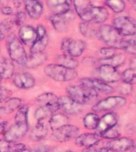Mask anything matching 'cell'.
<instances>
[{"label":"cell","mask_w":136,"mask_h":152,"mask_svg":"<svg viewBox=\"0 0 136 152\" xmlns=\"http://www.w3.org/2000/svg\"><path fill=\"white\" fill-rule=\"evenodd\" d=\"M7 47L10 59L21 66H26L28 56L23 44L14 33H10L7 37Z\"/></svg>","instance_id":"6da1fadb"},{"label":"cell","mask_w":136,"mask_h":152,"mask_svg":"<svg viewBox=\"0 0 136 152\" xmlns=\"http://www.w3.org/2000/svg\"><path fill=\"white\" fill-rule=\"evenodd\" d=\"M68 96L81 104H87L95 102L99 97V94L92 88L84 85H69L66 87Z\"/></svg>","instance_id":"7a4b0ae2"},{"label":"cell","mask_w":136,"mask_h":152,"mask_svg":"<svg viewBox=\"0 0 136 152\" xmlns=\"http://www.w3.org/2000/svg\"><path fill=\"white\" fill-rule=\"evenodd\" d=\"M45 74L57 82H69L77 77V72L75 69L67 68L57 64H48L44 69Z\"/></svg>","instance_id":"3957f363"},{"label":"cell","mask_w":136,"mask_h":152,"mask_svg":"<svg viewBox=\"0 0 136 152\" xmlns=\"http://www.w3.org/2000/svg\"><path fill=\"white\" fill-rule=\"evenodd\" d=\"M97 37L108 47L114 48L115 49H118L120 43L123 40V36L115 28V26L110 25H102L99 26Z\"/></svg>","instance_id":"277c9868"},{"label":"cell","mask_w":136,"mask_h":152,"mask_svg":"<svg viewBox=\"0 0 136 152\" xmlns=\"http://www.w3.org/2000/svg\"><path fill=\"white\" fill-rule=\"evenodd\" d=\"M86 48V43L83 40L72 39L70 37L64 38L61 41V49L64 54H67L71 56H81Z\"/></svg>","instance_id":"5b68a950"},{"label":"cell","mask_w":136,"mask_h":152,"mask_svg":"<svg viewBox=\"0 0 136 152\" xmlns=\"http://www.w3.org/2000/svg\"><path fill=\"white\" fill-rule=\"evenodd\" d=\"M126 99L123 96H110L104 99L99 101L92 107V110L96 113L107 111L125 105Z\"/></svg>","instance_id":"8992f818"},{"label":"cell","mask_w":136,"mask_h":152,"mask_svg":"<svg viewBox=\"0 0 136 152\" xmlns=\"http://www.w3.org/2000/svg\"><path fill=\"white\" fill-rule=\"evenodd\" d=\"M114 26L122 36L136 35V21L130 17L116 18L114 21Z\"/></svg>","instance_id":"52a82bcc"},{"label":"cell","mask_w":136,"mask_h":152,"mask_svg":"<svg viewBox=\"0 0 136 152\" xmlns=\"http://www.w3.org/2000/svg\"><path fill=\"white\" fill-rule=\"evenodd\" d=\"M80 129L76 126L72 124H66L57 130L52 131V138L56 141L60 142H64L69 141L73 138L78 136Z\"/></svg>","instance_id":"ba28073f"},{"label":"cell","mask_w":136,"mask_h":152,"mask_svg":"<svg viewBox=\"0 0 136 152\" xmlns=\"http://www.w3.org/2000/svg\"><path fill=\"white\" fill-rule=\"evenodd\" d=\"M80 84L92 88L98 94H112L114 92V89L108 84L101 79L95 78H83L80 80Z\"/></svg>","instance_id":"9c48e42d"},{"label":"cell","mask_w":136,"mask_h":152,"mask_svg":"<svg viewBox=\"0 0 136 152\" xmlns=\"http://www.w3.org/2000/svg\"><path fill=\"white\" fill-rule=\"evenodd\" d=\"M29 129V124L14 123L4 134V140L9 142H17L23 139Z\"/></svg>","instance_id":"30bf717a"},{"label":"cell","mask_w":136,"mask_h":152,"mask_svg":"<svg viewBox=\"0 0 136 152\" xmlns=\"http://www.w3.org/2000/svg\"><path fill=\"white\" fill-rule=\"evenodd\" d=\"M60 109H61L65 114L76 115L81 113L83 110V105L74 101L69 96H61L58 98Z\"/></svg>","instance_id":"8fae6325"},{"label":"cell","mask_w":136,"mask_h":152,"mask_svg":"<svg viewBox=\"0 0 136 152\" xmlns=\"http://www.w3.org/2000/svg\"><path fill=\"white\" fill-rule=\"evenodd\" d=\"M37 31V40L33 45L30 47V53H38V52H42L47 47L49 38L46 28L42 25H38L36 28Z\"/></svg>","instance_id":"7c38bea8"},{"label":"cell","mask_w":136,"mask_h":152,"mask_svg":"<svg viewBox=\"0 0 136 152\" xmlns=\"http://www.w3.org/2000/svg\"><path fill=\"white\" fill-rule=\"evenodd\" d=\"M98 73L100 79L107 83H115L121 78L120 74L117 69L107 64H100Z\"/></svg>","instance_id":"4fadbf2b"},{"label":"cell","mask_w":136,"mask_h":152,"mask_svg":"<svg viewBox=\"0 0 136 152\" xmlns=\"http://www.w3.org/2000/svg\"><path fill=\"white\" fill-rule=\"evenodd\" d=\"M47 6L52 14L63 15L71 10L72 0H46Z\"/></svg>","instance_id":"5bb4252c"},{"label":"cell","mask_w":136,"mask_h":152,"mask_svg":"<svg viewBox=\"0 0 136 152\" xmlns=\"http://www.w3.org/2000/svg\"><path fill=\"white\" fill-rule=\"evenodd\" d=\"M13 82L16 87L21 90H29L33 88L36 84V80L30 73L22 72L18 73L14 76Z\"/></svg>","instance_id":"9a60e30c"},{"label":"cell","mask_w":136,"mask_h":152,"mask_svg":"<svg viewBox=\"0 0 136 152\" xmlns=\"http://www.w3.org/2000/svg\"><path fill=\"white\" fill-rule=\"evenodd\" d=\"M134 145L135 143H134L133 140H131L130 138L119 137L107 142L106 147H109L110 149H112L114 152H125L128 151Z\"/></svg>","instance_id":"2e32d148"},{"label":"cell","mask_w":136,"mask_h":152,"mask_svg":"<svg viewBox=\"0 0 136 152\" xmlns=\"http://www.w3.org/2000/svg\"><path fill=\"white\" fill-rule=\"evenodd\" d=\"M118 116L115 113H107L100 119V122L96 128V133L102 135L111 128H114L118 124Z\"/></svg>","instance_id":"e0dca14e"},{"label":"cell","mask_w":136,"mask_h":152,"mask_svg":"<svg viewBox=\"0 0 136 152\" xmlns=\"http://www.w3.org/2000/svg\"><path fill=\"white\" fill-rule=\"evenodd\" d=\"M37 31L32 26H22L18 31V38L26 46H32L37 40Z\"/></svg>","instance_id":"ac0fdd59"},{"label":"cell","mask_w":136,"mask_h":152,"mask_svg":"<svg viewBox=\"0 0 136 152\" xmlns=\"http://www.w3.org/2000/svg\"><path fill=\"white\" fill-rule=\"evenodd\" d=\"M25 9L30 18L38 20L42 15L44 7L41 0H25Z\"/></svg>","instance_id":"d6986e66"},{"label":"cell","mask_w":136,"mask_h":152,"mask_svg":"<svg viewBox=\"0 0 136 152\" xmlns=\"http://www.w3.org/2000/svg\"><path fill=\"white\" fill-rule=\"evenodd\" d=\"M103 138L98 133H84L76 138L75 143L78 147H91L97 144Z\"/></svg>","instance_id":"ffe728a7"},{"label":"cell","mask_w":136,"mask_h":152,"mask_svg":"<svg viewBox=\"0 0 136 152\" xmlns=\"http://www.w3.org/2000/svg\"><path fill=\"white\" fill-rule=\"evenodd\" d=\"M73 6L76 14L83 21H88L89 13L92 7L90 0H73Z\"/></svg>","instance_id":"44dd1931"},{"label":"cell","mask_w":136,"mask_h":152,"mask_svg":"<svg viewBox=\"0 0 136 152\" xmlns=\"http://www.w3.org/2000/svg\"><path fill=\"white\" fill-rule=\"evenodd\" d=\"M108 16L109 14L105 7L92 6L89 13L88 21H91L95 24H101L108 18Z\"/></svg>","instance_id":"7402d4cb"},{"label":"cell","mask_w":136,"mask_h":152,"mask_svg":"<svg viewBox=\"0 0 136 152\" xmlns=\"http://www.w3.org/2000/svg\"><path fill=\"white\" fill-rule=\"evenodd\" d=\"M69 12L68 14L63 15L52 14L50 18V22L52 23L53 28L59 33H64L67 29V25L70 18L69 17Z\"/></svg>","instance_id":"603a6c76"},{"label":"cell","mask_w":136,"mask_h":152,"mask_svg":"<svg viewBox=\"0 0 136 152\" xmlns=\"http://www.w3.org/2000/svg\"><path fill=\"white\" fill-rule=\"evenodd\" d=\"M60 109L59 103L51 104V105H41L36 109L34 113V118L38 121H43L46 117L54 113Z\"/></svg>","instance_id":"cb8c5ba5"},{"label":"cell","mask_w":136,"mask_h":152,"mask_svg":"<svg viewBox=\"0 0 136 152\" xmlns=\"http://www.w3.org/2000/svg\"><path fill=\"white\" fill-rule=\"evenodd\" d=\"M0 72L2 78L8 79L11 78L14 72V66L11 59L0 56Z\"/></svg>","instance_id":"d4e9b609"},{"label":"cell","mask_w":136,"mask_h":152,"mask_svg":"<svg viewBox=\"0 0 136 152\" xmlns=\"http://www.w3.org/2000/svg\"><path fill=\"white\" fill-rule=\"evenodd\" d=\"M48 134V128L43 121H38L31 130L30 138L33 141L38 142L44 140Z\"/></svg>","instance_id":"484cf974"},{"label":"cell","mask_w":136,"mask_h":152,"mask_svg":"<svg viewBox=\"0 0 136 152\" xmlns=\"http://www.w3.org/2000/svg\"><path fill=\"white\" fill-rule=\"evenodd\" d=\"M95 25L96 24L91 21H82L79 26L81 34L87 38H93L97 37L99 27H97Z\"/></svg>","instance_id":"4316f807"},{"label":"cell","mask_w":136,"mask_h":152,"mask_svg":"<svg viewBox=\"0 0 136 152\" xmlns=\"http://www.w3.org/2000/svg\"><path fill=\"white\" fill-rule=\"evenodd\" d=\"M47 59V55L45 52H38V53H33L28 56V60L26 63V66L29 68H34L42 65Z\"/></svg>","instance_id":"83f0119b"},{"label":"cell","mask_w":136,"mask_h":152,"mask_svg":"<svg viewBox=\"0 0 136 152\" xmlns=\"http://www.w3.org/2000/svg\"><path fill=\"white\" fill-rule=\"evenodd\" d=\"M50 126L52 131H55L58 128L69 124V117L63 113L53 114L50 119Z\"/></svg>","instance_id":"f1b7e54d"},{"label":"cell","mask_w":136,"mask_h":152,"mask_svg":"<svg viewBox=\"0 0 136 152\" xmlns=\"http://www.w3.org/2000/svg\"><path fill=\"white\" fill-rule=\"evenodd\" d=\"M56 62L57 64L65 66L67 68L76 69L79 66V62L74 57L64 53L56 57Z\"/></svg>","instance_id":"f546056e"},{"label":"cell","mask_w":136,"mask_h":152,"mask_svg":"<svg viewBox=\"0 0 136 152\" xmlns=\"http://www.w3.org/2000/svg\"><path fill=\"white\" fill-rule=\"evenodd\" d=\"M126 61V56L122 53H116L113 56L107 58V59H100L99 63L100 64H107L117 68L119 66H122Z\"/></svg>","instance_id":"4dcf8cb0"},{"label":"cell","mask_w":136,"mask_h":152,"mask_svg":"<svg viewBox=\"0 0 136 152\" xmlns=\"http://www.w3.org/2000/svg\"><path fill=\"white\" fill-rule=\"evenodd\" d=\"M100 117L95 113H88L83 119V124L84 128L88 130H95L100 122Z\"/></svg>","instance_id":"1f68e13d"},{"label":"cell","mask_w":136,"mask_h":152,"mask_svg":"<svg viewBox=\"0 0 136 152\" xmlns=\"http://www.w3.org/2000/svg\"><path fill=\"white\" fill-rule=\"evenodd\" d=\"M58 98L59 97L52 93H45L39 95L36 98V101L41 105H51L58 103Z\"/></svg>","instance_id":"d6a6232c"},{"label":"cell","mask_w":136,"mask_h":152,"mask_svg":"<svg viewBox=\"0 0 136 152\" xmlns=\"http://www.w3.org/2000/svg\"><path fill=\"white\" fill-rule=\"evenodd\" d=\"M22 100L18 97H10L5 101L4 109L7 114L11 113L14 110L18 109L21 106Z\"/></svg>","instance_id":"836d02e7"},{"label":"cell","mask_w":136,"mask_h":152,"mask_svg":"<svg viewBox=\"0 0 136 152\" xmlns=\"http://www.w3.org/2000/svg\"><path fill=\"white\" fill-rule=\"evenodd\" d=\"M28 105H21L18 110L14 116V123L28 124Z\"/></svg>","instance_id":"e575fe53"},{"label":"cell","mask_w":136,"mask_h":152,"mask_svg":"<svg viewBox=\"0 0 136 152\" xmlns=\"http://www.w3.org/2000/svg\"><path fill=\"white\" fill-rule=\"evenodd\" d=\"M118 49H121L131 55L136 56V39L123 40Z\"/></svg>","instance_id":"d590c367"},{"label":"cell","mask_w":136,"mask_h":152,"mask_svg":"<svg viewBox=\"0 0 136 152\" xmlns=\"http://www.w3.org/2000/svg\"><path fill=\"white\" fill-rule=\"evenodd\" d=\"M105 2L110 9L115 13H121L125 9L123 0H105Z\"/></svg>","instance_id":"8d00e7d4"},{"label":"cell","mask_w":136,"mask_h":152,"mask_svg":"<svg viewBox=\"0 0 136 152\" xmlns=\"http://www.w3.org/2000/svg\"><path fill=\"white\" fill-rule=\"evenodd\" d=\"M121 78L123 83L133 85L136 83V70L132 68L126 69L122 74Z\"/></svg>","instance_id":"74e56055"},{"label":"cell","mask_w":136,"mask_h":152,"mask_svg":"<svg viewBox=\"0 0 136 152\" xmlns=\"http://www.w3.org/2000/svg\"><path fill=\"white\" fill-rule=\"evenodd\" d=\"M119 135H120L119 132L115 127H114V128L107 130V132H105L104 133H103L101 135V137L103 139H107V140H115V139L119 138Z\"/></svg>","instance_id":"f35d334b"},{"label":"cell","mask_w":136,"mask_h":152,"mask_svg":"<svg viewBox=\"0 0 136 152\" xmlns=\"http://www.w3.org/2000/svg\"><path fill=\"white\" fill-rule=\"evenodd\" d=\"M100 54L102 56L101 59H107V58H110L116 54V52H115V48H114L105 47L100 48Z\"/></svg>","instance_id":"ab89813d"},{"label":"cell","mask_w":136,"mask_h":152,"mask_svg":"<svg viewBox=\"0 0 136 152\" xmlns=\"http://www.w3.org/2000/svg\"><path fill=\"white\" fill-rule=\"evenodd\" d=\"M118 90L119 92L122 95H128L130 94H131L132 90H133V88H132V85L131 84H127V83H123L119 86V88H118Z\"/></svg>","instance_id":"60d3db41"},{"label":"cell","mask_w":136,"mask_h":152,"mask_svg":"<svg viewBox=\"0 0 136 152\" xmlns=\"http://www.w3.org/2000/svg\"><path fill=\"white\" fill-rule=\"evenodd\" d=\"M26 18V14L24 11L17 12L14 18V24L17 26H21L25 22Z\"/></svg>","instance_id":"b9f144b4"},{"label":"cell","mask_w":136,"mask_h":152,"mask_svg":"<svg viewBox=\"0 0 136 152\" xmlns=\"http://www.w3.org/2000/svg\"><path fill=\"white\" fill-rule=\"evenodd\" d=\"M11 95V91L7 88L0 86V103H2V102H5L6 100L10 97Z\"/></svg>","instance_id":"7bdbcfd3"},{"label":"cell","mask_w":136,"mask_h":152,"mask_svg":"<svg viewBox=\"0 0 136 152\" xmlns=\"http://www.w3.org/2000/svg\"><path fill=\"white\" fill-rule=\"evenodd\" d=\"M83 152H114L109 147H103L100 148H95L94 147H85V149L83 150Z\"/></svg>","instance_id":"ee69618b"},{"label":"cell","mask_w":136,"mask_h":152,"mask_svg":"<svg viewBox=\"0 0 136 152\" xmlns=\"http://www.w3.org/2000/svg\"><path fill=\"white\" fill-rule=\"evenodd\" d=\"M26 150V145L23 143L10 142V152H21Z\"/></svg>","instance_id":"f6af8a7d"},{"label":"cell","mask_w":136,"mask_h":152,"mask_svg":"<svg viewBox=\"0 0 136 152\" xmlns=\"http://www.w3.org/2000/svg\"><path fill=\"white\" fill-rule=\"evenodd\" d=\"M0 152H10V142L5 140L0 141Z\"/></svg>","instance_id":"bcb514c9"},{"label":"cell","mask_w":136,"mask_h":152,"mask_svg":"<svg viewBox=\"0 0 136 152\" xmlns=\"http://www.w3.org/2000/svg\"><path fill=\"white\" fill-rule=\"evenodd\" d=\"M0 10L2 14L6 16L13 14V9L10 7H2L0 8Z\"/></svg>","instance_id":"7dc6e473"},{"label":"cell","mask_w":136,"mask_h":152,"mask_svg":"<svg viewBox=\"0 0 136 152\" xmlns=\"http://www.w3.org/2000/svg\"><path fill=\"white\" fill-rule=\"evenodd\" d=\"M7 124H8V122H7V121L0 122V136H1L2 134H5V132H7Z\"/></svg>","instance_id":"c3c4849f"},{"label":"cell","mask_w":136,"mask_h":152,"mask_svg":"<svg viewBox=\"0 0 136 152\" xmlns=\"http://www.w3.org/2000/svg\"><path fill=\"white\" fill-rule=\"evenodd\" d=\"M50 151V148L45 146V145H42V146H40L38 147V148H35L33 149V151H31L30 152H49Z\"/></svg>","instance_id":"681fc988"},{"label":"cell","mask_w":136,"mask_h":152,"mask_svg":"<svg viewBox=\"0 0 136 152\" xmlns=\"http://www.w3.org/2000/svg\"><path fill=\"white\" fill-rule=\"evenodd\" d=\"M14 7L17 9H18L25 3V0H12Z\"/></svg>","instance_id":"f907efd6"},{"label":"cell","mask_w":136,"mask_h":152,"mask_svg":"<svg viewBox=\"0 0 136 152\" xmlns=\"http://www.w3.org/2000/svg\"><path fill=\"white\" fill-rule=\"evenodd\" d=\"M129 66H130V68L136 70V56L133 57L132 59H131L130 63H129Z\"/></svg>","instance_id":"816d5d0a"},{"label":"cell","mask_w":136,"mask_h":152,"mask_svg":"<svg viewBox=\"0 0 136 152\" xmlns=\"http://www.w3.org/2000/svg\"><path fill=\"white\" fill-rule=\"evenodd\" d=\"M6 113H6V110H5L4 107H0V119H1V117Z\"/></svg>","instance_id":"f5cc1de1"},{"label":"cell","mask_w":136,"mask_h":152,"mask_svg":"<svg viewBox=\"0 0 136 152\" xmlns=\"http://www.w3.org/2000/svg\"><path fill=\"white\" fill-rule=\"evenodd\" d=\"M5 38V33L1 30V28H0V41H2L3 39Z\"/></svg>","instance_id":"db71d44e"},{"label":"cell","mask_w":136,"mask_h":152,"mask_svg":"<svg viewBox=\"0 0 136 152\" xmlns=\"http://www.w3.org/2000/svg\"><path fill=\"white\" fill-rule=\"evenodd\" d=\"M128 151L129 152H136V146H135V145H134L133 147H131V149L129 150Z\"/></svg>","instance_id":"11a10c76"},{"label":"cell","mask_w":136,"mask_h":152,"mask_svg":"<svg viewBox=\"0 0 136 152\" xmlns=\"http://www.w3.org/2000/svg\"><path fill=\"white\" fill-rule=\"evenodd\" d=\"M133 9L136 11V2H134V3H133Z\"/></svg>","instance_id":"9f6ffc18"},{"label":"cell","mask_w":136,"mask_h":152,"mask_svg":"<svg viewBox=\"0 0 136 152\" xmlns=\"http://www.w3.org/2000/svg\"><path fill=\"white\" fill-rule=\"evenodd\" d=\"M2 74H1V72H0V83H1V81H2Z\"/></svg>","instance_id":"6f0895ef"},{"label":"cell","mask_w":136,"mask_h":152,"mask_svg":"<svg viewBox=\"0 0 136 152\" xmlns=\"http://www.w3.org/2000/svg\"><path fill=\"white\" fill-rule=\"evenodd\" d=\"M21 152H30V151H28V150H24V151H21Z\"/></svg>","instance_id":"680465c9"},{"label":"cell","mask_w":136,"mask_h":152,"mask_svg":"<svg viewBox=\"0 0 136 152\" xmlns=\"http://www.w3.org/2000/svg\"><path fill=\"white\" fill-rule=\"evenodd\" d=\"M128 1H132V2H136V0H128Z\"/></svg>","instance_id":"91938a15"},{"label":"cell","mask_w":136,"mask_h":152,"mask_svg":"<svg viewBox=\"0 0 136 152\" xmlns=\"http://www.w3.org/2000/svg\"><path fill=\"white\" fill-rule=\"evenodd\" d=\"M64 152H74V151H66Z\"/></svg>","instance_id":"94428289"}]
</instances>
